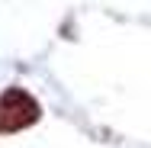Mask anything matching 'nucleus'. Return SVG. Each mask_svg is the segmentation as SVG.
<instances>
[{"label":"nucleus","mask_w":151,"mask_h":148,"mask_svg":"<svg viewBox=\"0 0 151 148\" xmlns=\"http://www.w3.org/2000/svg\"><path fill=\"white\" fill-rule=\"evenodd\" d=\"M35 116H39V103L32 100L26 90L13 87V90H6L0 97V129L3 132L23 129V126L35 122Z\"/></svg>","instance_id":"1"}]
</instances>
